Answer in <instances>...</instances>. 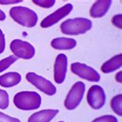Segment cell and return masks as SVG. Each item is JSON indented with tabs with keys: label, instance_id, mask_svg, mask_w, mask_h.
<instances>
[{
	"label": "cell",
	"instance_id": "cell-26",
	"mask_svg": "<svg viewBox=\"0 0 122 122\" xmlns=\"http://www.w3.org/2000/svg\"><path fill=\"white\" fill-rule=\"evenodd\" d=\"M6 18V14L4 13V12H2L1 9H0V21H4Z\"/></svg>",
	"mask_w": 122,
	"mask_h": 122
},
{
	"label": "cell",
	"instance_id": "cell-25",
	"mask_svg": "<svg viewBox=\"0 0 122 122\" xmlns=\"http://www.w3.org/2000/svg\"><path fill=\"white\" fill-rule=\"evenodd\" d=\"M116 81L118 83H122V71H119L115 75Z\"/></svg>",
	"mask_w": 122,
	"mask_h": 122
},
{
	"label": "cell",
	"instance_id": "cell-8",
	"mask_svg": "<svg viewBox=\"0 0 122 122\" xmlns=\"http://www.w3.org/2000/svg\"><path fill=\"white\" fill-rule=\"evenodd\" d=\"M87 101L89 105L94 110L103 107L106 102V95L103 88L100 85L90 87L87 95Z\"/></svg>",
	"mask_w": 122,
	"mask_h": 122
},
{
	"label": "cell",
	"instance_id": "cell-3",
	"mask_svg": "<svg viewBox=\"0 0 122 122\" xmlns=\"http://www.w3.org/2000/svg\"><path fill=\"white\" fill-rule=\"evenodd\" d=\"M11 18L19 25L27 28H33L36 25L38 15L33 10L23 6H15L10 9Z\"/></svg>",
	"mask_w": 122,
	"mask_h": 122
},
{
	"label": "cell",
	"instance_id": "cell-12",
	"mask_svg": "<svg viewBox=\"0 0 122 122\" xmlns=\"http://www.w3.org/2000/svg\"><path fill=\"white\" fill-rule=\"evenodd\" d=\"M59 113V110L46 109L38 111L31 115L28 122H50Z\"/></svg>",
	"mask_w": 122,
	"mask_h": 122
},
{
	"label": "cell",
	"instance_id": "cell-23",
	"mask_svg": "<svg viewBox=\"0 0 122 122\" xmlns=\"http://www.w3.org/2000/svg\"><path fill=\"white\" fill-rule=\"evenodd\" d=\"M6 48V40L5 36L3 34L2 31L0 29V54L2 53Z\"/></svg>",
	"mask_w": 122,
	"mask_h": 122
},
{
	"label": "cell",
	"instance_id": "cell-5",
	"mask_svg": "<svg viewBox=\"0 0 122 122\" xmlns=\"http://www.w3.org/2000/svg\"><path fill=\"white\" fill-rule=\"evenodd\" d=\"M26 78L28 81L47 95L52 96L57 93V88L53 85V83L42 76L38 75L36 73H27Z\"/></svg>",
	"mask_w": 122,
	"mask_h": 122
},
{
	"label": "cell",
	"instance_id": "cell-6",
	"mask_svg": "<svg viewBox=\"0 0 122 122\" xmlns=\"http://www.w3.org/2000/svg\"><path fill=\"white\" fill-rule=\"evenodd\" d=\"M71 71L80 78L92 82H98L100 80V75L93 68L85 64L75 62L70 66Z\"/></svg>",
	"mask_w": 122,
	"mask_h": 122
},
{
	"label": "cell",
	"instance_id": "cell-15",
	"mask_svg": "<svg viewBox=\"0 0 122 122\" xmlns=\"http://www.w3.org/2000/svg\"><path fill=\"white\" fill-rule=\"evenodd\" d=\"M121 65L122 55L119 54L111 58L106 62H104L101 66V71L105 74H108V73H111L118 70V69L121 68Z\"/></svg>",
	"mask_w": 122,
	"mask_h": 122
},
{
	"label": "cell",
	"instance_id": "cell-13",
	"mask_svg": "<svg viewBox=\"0 0 122 122\" xmlns=\"http://www.w3.org/2000/svg\"><path fill=\"white\" fill-rule=\"evenodd\" d=\"M76 45V40L70 38H56L51 41V46L57 50H70Z\"/></svg>",
	"mask_w": 122,
	"mask_h": 122
},
{
	"label": "cell",
	"instance_id": "cell-14",
	"mask_svg": "<svg viewBox=\"0 0 122 122\" xmlns=\"http://www.w3.org/2000/svg\"><path fill=\"white\" fill-rule=\"evenodd\" d=\"M22 77L18 72H8L0 76V85L4 88H11L21 81Z\"/></svg>",
	"mask_w": 122,
	"mask_h": 122
},
{
	"label": "cell",
	"instance_id": "cell-17",
	"mask_svg": "<svg viewBox=\"0 0 122 122\" xmlns=\"http://www.w3.org/2000/svg\"><path fill=\"white\" fill-rule=\"evenodd\" d=\"M17 59H18V58L16 56L10 55V56L0 61V73L6 70L10 65H12L16 61H17Z\"/></svg>",
	"mask_w": 122,
	"mask_h": 122
},
{
	"label": "cell",
	"instance_id": "cell-10",
	"mask_svg": "<svg viewBox=\"0 0 122 122\" xmlns=\"http://www.w3.org/2000/svg\"><path fill=\"white\" fill-rule=\"evenodd\" d=\"M67 71V57L64 54H59L54 63V81L57 84L64 81Z\"/></svg>",
	"mask_w": 122,
	"mask_h": 122
},
{
	"label": "cell",
	"instance_id": "cell-18",
	"mask_svg": "<svg viewBox=\"0 0 122 122\" xmlns=\"http://www.w3.org/2000/svg\"><path fill=\"white\" fill-rule=\"evenodd\" d=\"M9 95L5 90L0 89V108L6 109L9 106Z\"/></svg>",
	"mask_w": 122,
	"mask_h": 122
},
{
	"label": "cell",
	"instance_id": "cell-9",
	"mask_svg": "<svg viewBox=\"0 0 122 122\" xmlns=\"http://www.w3.org/2000/svg\"><path fill=\"white\" fill-rule=\"evenodd\" d=\"M73 10V5L70 3L66 4L61 8L57 9V11H55L53 13L50 14L48 16H46V18H44V19L41 22L40 25L42 28L46 29L52 25L57 24L59 21H60L63 19L64 17L67 16Z\"/></svg>",
	"mask_w": 122,
	"mask_h": 122
},
{
	"label": "cell",
	"instance_id": "cell-7",
	"mask_svg": "<svg viewBox=\"0 0 122 122\" xmlns=\"http://www.w3.org/2000/svg\"><path fill=\"white\" fill-rule=\"evenodd\" d=\"M10 49L17 58L31 59L35 55V48L27 41L15 39L10 44Z\"/></svg>",
	"mask_w": 122,
	"mask_h": 122
},
{
	"label": "cell",
	"instance_id": "cell-27",
	"mask_svg": "<svg viewBox=\"0 0 122 122\" xmlns=\"http://www.w3.org/2000/svg\"><path fill=\"white\" fill-rule=\"evenodd\" d=\"M59 122H64V121H59Z\"/></svg>",
	"mask_w": 122,
	"mask_h": 122
},
{
	"label": "cell",
	"instance_id": "cell-20",
	"mask_svg": "<svg viewBox=\"0 0 122 122\" xmlns=\"http://www.w3.org/2000/svg\"><path fill=\"white\" fill-rule=\"evenodd\" d=\"M92 122H118L116 117L113 115H104L97 117Z\"/></svg>",
	"mask_w": 122,
	"mask_h": 122
},
{
	"label": "cell",
	"instance_id": "cell-19",
	"mask_svg": "<svg viewBox=\"0 0 122 122\" xmlns=\"http://www.w3.org/2000/svg\"><path fill=\"white\" fill-rule=\"evenodd\" d=\"M33 2L42 8L49 9L54 5L56 1L55 0H33Z\"/></svg>",
	"mask_w": 122,
	"mask_h": 122
},
{
	"label": "cell",
	"instance_id": "cell-21",
	"mask_svg": "<svg viewBox=\"0 0 122 122\" xmlns=\"http://www.w3.org/2000/svg\"><path fill=\"white\" fill-rule=\"evenodd\" d=\"M0 122H21L18 118L12 117L0 111Z\"/></svg>",
	"mask_w": 122,
	"mask_h": 122
},
{
	"label": "cell",
	"instance_id": "cell-1",
	"mask_svg": "<svg viewBox=\"0 0 122 122\" xmlns=\"http://www.w3.org/2000/svg\"><path fill=\"white\" fill-rule=\"evenodd\" d=\"M41 96L35 92H20L13 97L15 106L23 111L38 109L41 105Z\"/></svg>",
	"mask_w": 122,
	"mask_h": 122
},
{
	"label": "cell",
	"instance_id": "cell-4",
	"mask_svg": "<svg viewBox=\"0 0 122 122\" xmlns=\"http://www.w3.org/2000/svg\"><path fill=\"white\" fill-rule=\"evenodd\" d=\"M85 84L82 81L76 82L64 101V106L67 110H74L81 104L85 92Z\"/></svg>",
	"mask_w": 122,
	"mask_h": 122
},
{
	"label": "cell",
	"instance_id": "cell-24",
	"mask_svg": "<svg viewBox=\"0 0 122 122\" xmlns=\"http://www.w3.org/2000/svg\"><path fill=\"white\" fill-rule=\"evenodd\" d=\"M22 0H0V4L1 5H13L17 4V3L22 2Z\"/></svg>",
	"mask_w": 122,
	"mask_h": 122
},
{
	"label": "cell",
	"instance_id": "cell-16",
	"mask_svg": "<svg viewBox=\"0 0 122 122\" xmlns=\"http://www.w3.org/2000/svg\"><path fill=\"white\" fill-rule=\"evenodd\" d=\"M110 107L114 112L118 116H122V95L114 96L110 102Z\"/></svg>",
	"mask_w": 122,
	"mask_h": 122
},
{
	"label": "cell",
	"instance_id": "cell-11",
	"mask_svg": "<svg viewBox=\"0 0 122 122\" xmlns=\"http://www.w3.org/2000/svg\"><path fill=\"white\" fill-rule=\"evenodd\" d=\"M112 1L110 0H104V1H96L91 6L90 10V15L92 18H101L106 15L108 12Z\"/></svg>",
	"mask_w": 122,
	"mask_h": 122
},
{
	"label": "cell",
	"instance_id": "cell-2",
	"mask_svg": "<svg viewBox=\"0 0 122 122\" xmlns=\"http://www.w3.org/2000/svg\"><path fill=\"white\" fill-rule=\"evenodd\" d=\"M92 28V22L86 18H75L66 20L60 25L62 33L68 36L85 34Z\"/></svg>",
	"mask_w": 122,
	"mask_h": 122
},
{
	"label": "cell",
	"instance_id": "cell-22",
	"mask_svg": "<svg viewBox=\"0 0 122 122\" xmlns=\"http://www.w3.org/2000/svg\"><path fill=\"white\" fill-rule=\"evenodd\" d=\"M112 24L117 27L118 29H122V15L121 14H118V15H114L112 18Z\"/></svg>",
	"mask_w": 122,
	"mask_h": 122
}]
</instances>
